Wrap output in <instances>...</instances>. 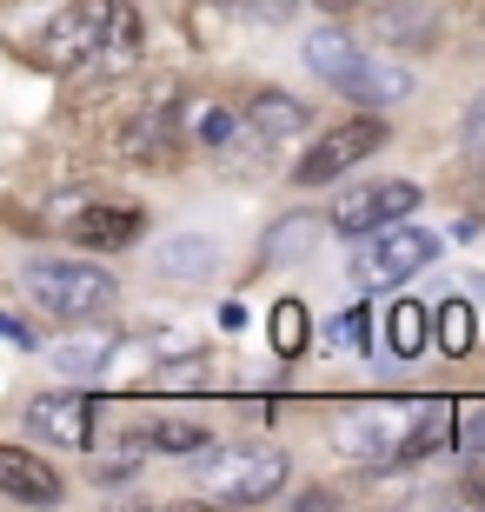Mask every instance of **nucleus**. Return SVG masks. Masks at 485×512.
<instances>
[{
  "label": "nucleus",
  "mask_w": 485,
  "mask_h": 512,
  "mask_svg": "<svg viewBox=\"0 0 485 512\" xmlns=\"http://www.w3.org/2000/svg\"><path fill=\"white\" fill-rule=\"evenodd\" d=\"M452 433V406L426 399V406H359L333 426V446L346 459H373V466H419L432 459Z\"/></svg>",
  "instance_id": "1"
},
{
  "label": "nucleus",
  "mask_w": 485,
  "mask_h": 512,
  "mask_svg": "<svg viewBox=\"0 0 485 512\" xmlns=\"http://www.w3.org/2000/svg\"><path fill=\"white\" fill-rule=\"evenodd\" d=\"M286 453L280 446H206L200 459V493L220 506H266L286 493Z\"/></svg>",
  "instance_id": "2"
},
{
  "label": "nucleus",
  "mask_w": 485,
  "mask_h": 512,
  "mask_svg": "<svg viewBox=\"0 0 485 512\" xmlns=\"http://www.w3.org/2000/svg\"><path fill=\"white\" fill-rule=\"evenodd\" d=\"M20 293L47 313V320H94L113 306V273L107 266H80V260H27L20 266Z\"/></svg>",
  "instance_id": "3"
},
{
  "label": "nucleus",
  "mask_w": 485,
  "mask_h": 512,
  "mask_svg": "<svg viewBox=\"0 0 485 512\" xmlns=\"http://www.w3.org/2000/svg\"><path fill=\"white\" fill-rule=\"evenodd\" d=\"M439 260V233L412 227V220H392L373 233V247L353 260V286L359 293H386V286H406L412 273H426Z\"/></svg>",
  "instance_id": "4"
},
{
  "label": "nucleus",
  "mask_w": 485,
  "mask_h": 512,
  "mask_svg": "<svg viewBox=\"0 0 485 512\" xmlns=\"http://www.w3.org/2000/svg\"><path fill=\"white\" fill-rule=\"evenodd\" d=\"M386 147V120L379 114H353V120H339V127H326L306 147V160L293 167L299 187H326V180H339V173H353L359 160H373V153Z\"/></svg>",
  "instance_id": "5"
},
{
  "label": "nucleus",
  "mask_w": 485,
  "mask_h": 512,
  "mask_svg": "<svg viewBox=\"0 0 485 512\" xmlns=\"http://www.w3.org/2000/svg\"><path fill=\"white\" fill-rule=\"evenodd\" d=\"M107 27H113V0H67V7L47 20V34H40V67H54V74L87 67V60L100 54Z\"/></svg>",
  "instance_id": "6"
},
{
  "label": "nucleus",
  "mask_w": 485,
  "mask_h": 512,
  "mask_svg": "<svg viewBox=\"0 0 485 512\" xmlns=\"http://www.w3.org/2000/svg\"><path fill=\"white\" fill-rule=\"evenodd\" d=\"M406 213H419V187L412 180H373V187H353L333 200V233H379L392 227V220H406Z\"/></svg>",
  "instance_id": "7"
},
{
  "label": "nucleus",
  "mask_w": 485,
  "mask_h": 512,
  "mask_svg": "<svg viewBox=\"0 0 485 512\" xmlns=\"http://www.w3.org/2000/svg\"><path fill=\"white\" fill-rule=\"evenodd\" d=\"M173 120H180V107H160V100L140 107V114L120 127V153H127L133 167H173V160H180V127H173Z\"/></svg>",
  "instance_id": "8"
},
{
  "label": "nucleus",
  "mask_w": 485,
  "mask_h": 512,
  "mask_svg": "<svg viewBox=\"0 0 485 512\" xmlns=\"http://www.w3.org/2000/svg\"><path fill=\"white\" fill-rule=\"evenodd\" d=\"M27 433L54 439V446H87V439H94V406L80 393H40L34 406H27Z\"/></svg>",
  "instance_id": "9"
},
{
  "label": "nucleus",
  "mask_w": 485,
  "mask_h": 512,
  "mask_svg": "<svg viewBox=\"0 0 485 512\" xmlns=\"http://www.w3.org/2000/svg\"><path fill=\"white\" fill-rule=\"evenodd\" d=\"M0 493L20 499V506H60V473L47 459H34L27 446H0Z\"/></svg>",
  "instance_id": "10"
},
{
  "label": "nucleus",
  "mask_w": 485,
  "mask_h": 512,
  "mask_svg": "<svg viewBox=\"0 0 485 512\" xmlns=\"http://www.w3.org/2000/svg\"><path fill=\"white\" fill-rule=\"evenodd\" d=\"M140 207H80V213H67V233H74L80 247H94V253H120V247H133L140 240Z\"/></svg>",
  "instance_id": "11"
},
{
  "label": "nucleus",
  "mask_w": 485,
  "mask_h": 512,
  "mask_svg": "<svg viewBox=\"0 0 485 512\" xmlns=\"http://www.w3.org/2000/svg\"><path fill=\"white\" fill-rule=\"evenodd\" d=\"M313 127V114H306V100L293 94H260L253 107H246V133H253V147H280V140H299V133Z\"/></svg>",
  "instance_id": "12"
},
{
  "label": "nucleus",
  "mask_w": 485,
  "mask_h": 512,
  "mask_svg": "<svg viewBox=\"0 0 485 512\" xmlns=\"http://www.w3.org/2000/svg\"><path fill=\"white\" fill-rule=\"evenodd\" d=\"M306 67H313L326 87H339V94H353L359 67H366V54H359L353 34H339V27H319L313 40H306Z\"/></svg>",
  "instance_id": "13"
},
{
  "label": "nucleus",
  "mask_w": 485,
  "mask_h": 512,
  "mask_svg": "<svg viewBox=\"0 0 485 512\" xmlns=\"http://www.w3.org/2000/svg\"><path fill=\"white\" fill-rule=\"evenodd\" d=\"M432 340H439V313H426L419 300H392V313H386V353L392 360H419Z\"/></svg>",
  "instance_id": "14"
},
{
  "label": "nucleus",
  "mask_w": 485,
  "mask_h": 512,
  "mask_svg": "<svg viewBox=\"0 0 485 512\" xmlns=\"http://www.w3.org/2000/svg\"><path fill=\"white\" fill-rule=\"evenodd\" d=\"M133 54H140V14H133V0H113V27H107V40H100V54L87 67L113 80V74L133 67Z\"/></svg>",
  "instance_id": "15"
},
{
  "label": "nucleus",
  "mask_w": 485,
  "mask_h": 512,
  "mask_svg": "<svg viewBox=\"0 0 485 512\" xmlns=\"http://www.w3.org/2000/svg\"><path fill=\"white\" fill-rule=\"evenodd\" d=\"M373 34L392 40V47H412V54H426L432 34H439V14H432L426 0H406V7H386V14L373 20Z\"/></svg>",
  "instance_id": "16"
},
{
  "label": "nucleus",
  "mask_w": 485,
  "mask_h": 512,
  "mask_svg": "<svg viewBox=\"0 0 485 512\" xmlns=\"http://www.w3.org/2000/svg\"><path fill=\"white\" fill-rule=\"evenodd\" d=\"M153 266H160L167 280H206V273L220 266V247H213V240H200V233H173V240H160Z\"/></svg>",
  "instance_id": "17"
},
{
  "label": "nucleus",
  "mask_w": 485,
  "mask_h": 512,
  "mask_svg": "<svg viewBox=\"0 0 485 512\" xmlns=\"http://www.w3.org/2000/svg\"><path fill=\"white\" fill-rule=\"evenodd\" d=\"M406 94H412V74H406V67H392V60L366 54V67H359V80H353V94H346V100H359V107H399Z\"/></svg>",
  "instance_id": "18"
},
{
  "label": "nucleus",
  "mask_w": 485,
  "mask_h": 512,
  "mask_svg": "<svg viewBox=\"0 0 485 512\" xmlns=\"http://www.w3.org/2000/svg\"><path fill=\"white\" fill-rule=\"evenodd\" d=\"M333 227V220H319V213H293V220H280V227L266 233V266H293V260H306V253L319 247V233Z\"/></svg>",
  "instance_id": "19"
},
{
  "label": "nucleus",
  "mask_w": 485,
  "mask_h": 512,
  "mask_svg": "<svg viewBox=\"0 0 485 512\" xmlns=\"http://www.w3.org/2000/svg\"><path fill=\"white\" fill-rule=\"evenodd\" d=\"M54 373H100L113 360V333H80V340H54L47 346Z\"/></svg>",
  "instance_id": "20"
},
{
  "label": "nucleus",
  "mask_w": 485,
  "mask_h": 512,
  "mask_svg": "<svg viewBox=\"0 0 485 512\" xmlns=\"http://www.w3.org/2000/svg\"><path fill=\"white\" fill-rule=\"evenodd\" d=\"M472 346H479V313L466 300H439V353L466 360Z\"/></svg>",
  "instance_id": "21"
},
{
  "label": "nucleus",
  "mask_w": 485,
  "mask_h": 512,
  "mask_svg": "<svg viewBox=\"0 0 485 512\" xmlns=\"http://www.w3.org/2000/svg\"><path fill=\"white\" fill-rule=\"evenodd\" d=\"M306 346H313V320H306V306L280 300V306H273V353H280V360H299Z\"/></svg>",
  "instance_id": "22"
},
{
  "label": "nucleus",
  "mask_w": 485,
  "mask_h": 512,
  "mask_svg": "<svg viewBox=\"0 0 485 512\" xmlns=\"http://www.w3.org/2000/svg\"><path fill=\"white\" fill-rule=\"evenodd\" d=\"M213 7H226V14L253 20V27H286V20L299 14V0H213Z\"/></svg>",
  "instance_id": "23"
},
{
  "label": "nucleus",
  "mask_w": 485,
  "mask_h": 512,
  "mask_svg": "<svg viewBox=\"0 0 485 512\" xmlns=\"http://www.w3.org/2000/svg\"><path fill=\"white\" fill-rule=\"evenodd\" d=\"M153 446H160V453H206L213 433L193 426V419H167V426H153Z\"/></svg>",
  "instance_id": "24"
},
{
  "label": "nucleus",
  "mask_w": 485,
  "mask_h": 512,
  "mask_svg": "<svg viewBox=\"0 0 485 512\" xmlns=\"http://www.w3.org/2000/svg\"><path fill=\"white\" fill-rule=\"evenodd\" d=\"M206 380V360H173L160 366V386H200Z\"/></svg>",
  "instance_id": "25"
},
{
  "label": "nucleus",
  "mask_w": 485,
  "mask_h": 512,
  "mask_svg": "<svg viewBox=\"0 0 485 512\" xmlns=\"http://www.w3.org/2000/svg\"><path fill=\"white\" fill-rule=\"evenodd\" d=\"M226 133H233V114H220V107L213 114H193V140H226Z\"/></svg>",
  "instance_id": "26"
},
{
  "label": "nucleus",
  "mask_w": 485,
  "mask_h": 512,
  "mask_svg": "<svg viewBox=\"0 0 485 512\" xmlns=\"http://www.w3.org/2000/svg\"><path fill=\"white\" fill-rule=\"evenodd\" d=\"M466 147H472V153H485V94L466 107Z\"/></svg>",
  "instance_id": "27"
},
{
  "label": "nucleus",
  "mask_w": 485,
  "mask_h": 512,
  "mask_svg": "<svg viewBox=\"0 0 485 512\" xmlns=\"http://www.w3.org/2000/svg\"><path fill=\"white\" fill-rule=\"evenodd\" d=\"M466 499L485 506V453H479V446H472V466H466Z\"/></svg>",
  "instance_id": "28"
},
{
  "label": "nucleus",
  "mask_w": 485,
  "mask_h": 512,
  "mask_svg": "<svg viewBox=\"0 0 485 512\" xmlns=\"http://www.w3.org/2000/svg\"><path fill=\"white\" fill-rule=\"evenodd\" d=\"M459 439H466V446H485V406H472V413H466V426H459Z\"/></svg>",
  "instance_id": "29"
},
{
  "label": "nucleus",
  "mask_w": 485,
  "mask_h": 512,
  "mask_svg": "<svg viewBox=\"0 0 485 512\" xmlns=\"http://www.w3.org/2000/svg\"><path fill=\"white\" fill-rule=\"evenodd\" d=\"M0 333H7L14 346H34V333H27V320H20V313H0Z\"/></svg>",
  "instance_id": "30"
},
{
  "label": "nucleus",
  "mask_w": 485,
  "mask_h": 512,
  "mask_svg": "<svg viewBox=\"0 0 485 512\" xmlns=\"http://www.w3.org/2000/svg\"><path fill=\"white\" fill-rule=\"evenodd\" d=\"M220 326H226V333H240V326H246V306L226 300V306H220Z\"/></svg>",
  "instance_id": "31"
},
{
  "label": "nucleus",
  "mask_w": 485,
  "mask_h": 512,
  "mask_svg": "<svg viewBox=\"0 0 485 512\" xmlns=\"http://www.w3.org/2000/svg\"><path fill=\"white\" fill-rule=\"evenodd\" d=\"M319 7H333V14H346V7H359V0H319Z\"/></svg>",
  "instance_id": "32"
}]
</instances>
